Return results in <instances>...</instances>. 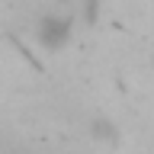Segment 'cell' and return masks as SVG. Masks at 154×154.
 Masks as SVG:
<instances>
[{
	"instance_id": "6da1fadb",
	"label": "cell",
	"mask_w": 154,
	"mask_h": 154,
	"mask_svg": "<svg viewBox=\"0 0 154 154\" xmlns=\"http://www.w3.org/2000/svg\"><path fill=\"white\" fill-rule=\"evenodd\" d=\"M71 19L61 16V13H45V16L38 19L35 26V42L38 48H45V51H61V48L71 42Z\"/></svg>"
},
{
	"instance_id": "7a4b0ae2",
	"label": "cell",
	"mask_w": 154,
	"mask_h": 154,
	"mask_svg": "<svg viewBox=\"0 0 154 154\" xmlns=\"http://www.w3.org/2000/svg\"><path fill=\"white\" fill-rule=\"evenodd\" d=\"M90 138H93V141L116 144V141H119V128H116L112 119H106V116H96L93 122H90Z\"/></svg>"
}]
</instances>
